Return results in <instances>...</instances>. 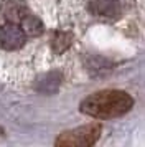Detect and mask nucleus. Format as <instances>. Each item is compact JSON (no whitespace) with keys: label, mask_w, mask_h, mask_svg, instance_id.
Returning <instances> with one entry per match:
<instances>
[{"label":"nucleus","mask_w":145,"mask_h":147,"mask_svg":"<svg viewBox=\"0 0 145 147\" xmlns=\"http://www.w3.org/2000/svg\"><path fill=\"white\" fill-rule=\"evenodd\" d=\"M72 43V33L69 32H54L51 38V48L56 55L64 53Z\"/></svg>","instance_id":"8"},{"label":"nucleus","mask_w":145,"mask_h":147,"mask_svg":"<svg viewBox=\"0 0 145 147\" xmlns=\"http://www.w3.org/2000/svg\"><path fill=\"white\" fill-rule=\"evenodd\" d=\"M134 107V99L130 94L119 89H104L87 96L79 104L83 114L96 119H114L120 117Z\"/></svg>","instance_id":"1"},{"label":"nucleus","mask_w":145,"mask_h":147,"mask_svg":"<svg viewBox=\"0 0 145 147\" xmlns=\"http://www.w3.org/2000/svg\"><path fill=\"white\" fill-rule=\"evenodd\" d=\"M0 13L3 17V20L20 25L21 20L30 13V8L26 7L25 2H21V0H5L2 3Z\"/></svg>","instance_id":"5"},{"label":"nucleus","mask_w":145,"mask_h":147,"mask_svg":"<svg viewBox=\"0 0 145 147\" xmlns=\"http://www.w3.org/2000/svg\"><path fill=\"white\" fill-rule=\"evenodd\" d=\"M61 81H63V74L58 73V71H51V73L40 76L35 83V89L43 94H53L59 89Z\"/></svg>","instance_id":"6"},{"label":"nucleus","mask_w":145,"mask_h":147,"mask_svg":"<svg viewBox=\"0 0 145 147\" xmlns=\"http://www.w3.org/2000/svg\"><path fill=\"white\" fill-rule=\"evenodd\" d=\"M101 131L102 127L101 124L94 122V124H87V126H81L71 131L61 132L58 139L54 140V146L58 147H89L94 146L101 137Z\"/></svg>","instance_id":"2"},{"label":"nucleus","mask_w":145,"mask_h":147,"mask_svg":"<svg viewBox=\"0 0 145 147\" xmlns=\"http://www.w3.org/2000/svg\"><path fill=\"white\" fill-rule=\"evenodd\" d=\"M130 0H87V10L94 17L105 20H117L129 8Z\"/></svg>","instance_id":"3"},{"label":"nucleus","mask_w":145,"mask_h":147,"mask_svg":"<svg viewBox=\"0 0 145 147\" xmlns=\"http://www.w3.org/2000/svg\"><path fill=\"white\" fill-rule=\"evenodd\" d=\"M20 27H21V30H23L25 35H28V36H40V35L45 32V27H43L41 20H40L36 15H33L32 12L21 20Z\"/></svg>","instance_id":"7"},{"label":"nucleus","mask_w":145,"mask_h":147,"mask_svg":"<svg viewBox=\"0 0 145 147\" xmlns=\"http://www.w3.org/2000/svg\"><path fill=\"white\" fill-rule=\"evenodd\" d=\"M25 32L21 30L20 25L12 23V22H7L5 25L0 27V48L3 50H18L23 47L25 43Z\"/></svg>","instance_id":"4"}]
</instances>
